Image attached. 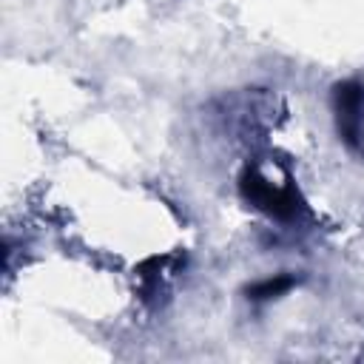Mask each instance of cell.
Here are the masks:
<instances>
[{"label": "cell", "instance_id": "6da1fadb", "mask_svg": "<svg viewBox=\"0 0 364 364\" xmlns=\"http://www.w3.org/2000/svg\"><path fill=\"white\" fill-rule=\"evenodd\" d=\"M239 193L247 205L256 210L273 216V219H293L299 213V196L290 185H273L256 165H247L239 176Z\"/></svg>", "mask_w": 364, "mask_h": 364}, {"label": "cell", "instance_id": "3957f363", "mask_svg": "<svg viewBox=\"0 0 364 364\" xmlns=\"http://www.w3.org/2000/svg\"><path fill=\"white\" fill-rule=\"evenodd\" d=\"M290 287H296V279L290 273H276L270 279H262V282H253L245 293L250 301H270V299H279L284 296Z\"/></svg>", "mask_w": 364, "mask_h": 364}, {"label": "cell", "instance_id": "7a4b0ae2", "mask_svg": "<svg viewBox=\"0 0 364 364\" xmlns=\"http://www.w3.org/2000/svg\"><path fill=\"white\" fill-rule=\"evenodd\" d=\"M333 111L341 142L350 151H361L364 145V85L355 80H344L333 88Z\"/></svg>", "mask_w": 364, "mask_h": 364}]
</instances>
